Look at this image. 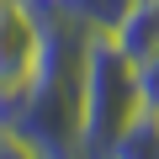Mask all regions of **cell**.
<instances>
[{"instance_id": "cell-4", "label": "cell", "mask_w": 159, "mask_h": 159, "mask_svg": "<svg viewBox=\"0 0 159 159\" xmlns=\"http://www.w3.org/2000/svg\"><path fill=\"white\" fill-rule=\"evenodd\" d=\"M106 159H159V111H133L127 127L106 143Z\"/></svg>"}, {"instance_id": "cell-3", "label": "cell", "mask_w": 159, "mask_h": 159, "mask_svg": "<svg viewBox=\"0 0 159 159\" xmlns=\"http://www.w3.org/2000/svg\"><path fill=\"white\" fill-rule=\"evenodd\" d=\"M133 64H143L148 53H159V0H133L122 11V21L106 32Z\"/></svg>"}, {"instance_id": "cell-1", "label": "cell", "mask_w": 159, "mask_h": 159, "mask_svg": "<svg viewBox=\"0 0 159 159\" xmlns=\"http://www.w3.org/2000/svg\"><path fill=\"white\" fill-rule=\"evenodd\" d=\"M138 111V74L133 58L96 32L85 48V85H80V159H106V143Z\"/></svg>"}, {"instance_id": "cell-7", "label": "cell", "mask_w": 159, "mask_h": 159, "mask_svg": "<svg viewBox=\"0 0 159 159\" xmlns=\"http://www.w3.org/2000/svg\"><path fill=\"white\" fill-rule=\"evenodd\" d=\"M32 6H48V0H32Z\"/></svg>"}, {"instance_id": "cell-2", "label": "cell", "mask_w": 159, "mask_h": 159, "mask_svg": "<svg viewBox=\"0 0 159 159\" xmlns=\"http://www.w3.org/2000/svg\"><path fill=\"white\" fill-rule=\"evenodd\" d=\"M43 48H48V32H43L37 6L32 0H0V106L16 101L37 80Z\"/></svg>"}, {"instance_id": "cell-5", "label": "cell", "mask_w": 159, "mask_h": 159, "mask_svg": "<svg viewBox=\"0 0 159 159\" xmlns=\"http://www.w3.org/2000/svg\"><path fill=\"white\" fill-rule=\"evenodd\" d=\"M133 74H138V106L159 111V53H148L143 64H133Z\"/></svg>"}, {"instance_id": "cell-6", "label": "cell", "mask_w": 159, "mask_h": 159, "mask_svg": "<svg viewBox=\"0 0 159 159\" xmlns=\"http://www.w3.org/2000/svg\"><path fill=\"white\" fill-rule=\"evenodd\" d=\"M0 159H48L37 143H27L21 133H11V127H0Z\"/></svg>"}]
</instances>
